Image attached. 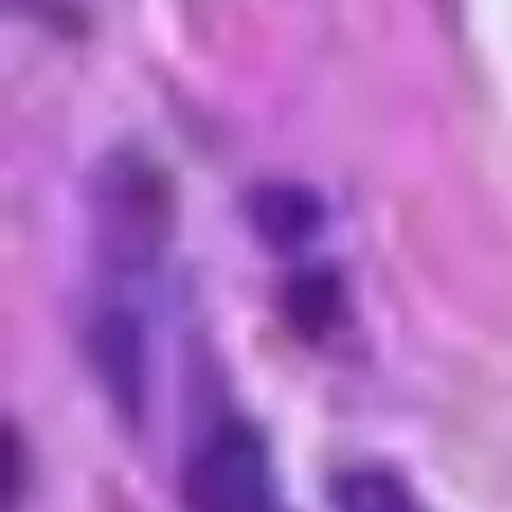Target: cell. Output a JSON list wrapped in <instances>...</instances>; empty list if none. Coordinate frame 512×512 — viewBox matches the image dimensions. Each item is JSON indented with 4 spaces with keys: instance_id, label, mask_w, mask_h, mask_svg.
Wrapping results in <instances>:
<instances>
[{
    "instance_id": "6da1fadb",
    "label": "cell",
    "mask_w": 512,
    "mask_h": 512,
    "mask_svg": "<svg viewBox=\"0 0 512 512\" xmlns=\"http://www.w3.org/2000/svg\"><path fill=\"white\" fill-rule=\"evenodd\" d=\"M183 498L190 512H281L260 432L246 421H221L186 467Z\"/></svg>"
},
{
    "instance_id": "7a4b0ae2",
    "label": "cell",
    "mask_w": 512,
    "mask_h": 512,
    "mask_svg": "<svg viewBox=\"0 0 512 512\" xmlns=\"http://www.w3.org/2000/svg\"><path fill=\"white\" fill-rule=\"evenodd\" d=\"M337 505L341 512H425L397 477L376 470L344 477L337 488Z\"/></svg>"
}]
</instances>
